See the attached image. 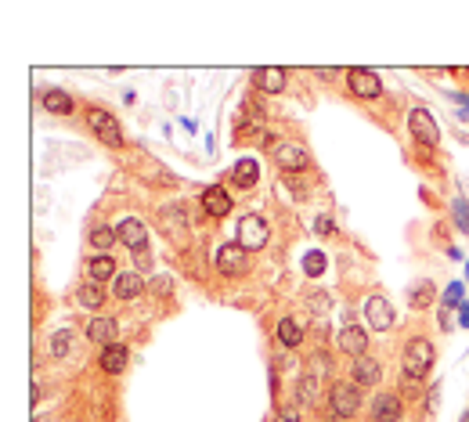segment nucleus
<instances>
[{"label":"nucleus","mask_w":469,"mask_h":422,"mask_svg":"<svg viewBox=\"0 0 469 422\" xmlns=\"http://www.w3.org/2000/svg\"><path fill=\"white\" fill-rule=\"evenodd\" d=\"M238 246H242L245 253L264 249V246H267V221L257 217V213H245V217L238 221Z\"/></svg>","instance_id":"obj_2"},{"label":"nucleus","mask_w":469,"mask_h":422,"mask_svg":"<svg viewBox=\"0 0 469 422\" xmlns=\"http://www.w3.org/2000/svg\"><path fill=\"white\" fill-rule=\"evenodd\" d=\"M462 325H469V307H462Z\"/></svg>","instance_id":"obj_36"},{"label":"nucleus","mask_w":469,"mask_h":422,"mask_svg":"<svg viewBox=\"0 0 469 422\" xmlns=\"http://www.w3.org/2000/svg\"><path fill=\"white\" fill-rule=\"evenodd\" d=\"M76 299H80V304H83V307H90V311H98V307L105 304V289H102L98 282H87V285H80Z\"/></svg>","instance_id":"obj_22"},{"label":"nucleus","mask_w":469,"mask_h":422,"mask_svg":"<svg viewBox=\"0 0 469 422\" xmlns=\"http://www.w3.org/2000/svg\"><path fill=\"white\" fill-rule=\"evenodd\" d=\"M87 340H90V343H102V347H112V343H116V321L105 318V314L90 318V325H87Z\"/></svg>","instance_id":"obj_12"},{"label":"nucleus","mask_w":469,"mask_h":422,"mask_svg":"<svg viewBox=\"0 0 469 422\" xmlns=\"http://www.w3.org/2000/svg\"><path fill=\"white\" fill-rule=\"evenodd\" d=\"M408 299H412V307H430V304H433V285H430V282H419V285L408 292Z\"/></svg>","instance_id":"obj_26"},{"label":"nucleus","mask_w":469,"mask_h":422,"mask_svg":"<svg viewBox=\"0 0 469 422\" xmlns=\"http://www.w3.org/2000/svg\"><path fill=\"white\" fill-rule=\"evenodd\" d=\"M408 130H412V137H415L419 144H426V148H433L437 141H441V130H437L433 116H430L426 108H412V112H408Z\"/></svg>","instance_id":"obj_5"},{"label":"nucleus","mask_w":469,"mask_h":422,"mask_svg":"<svg viewBox=\"0 0 469 422\" xmlns=\"http://www.w3.org/2000/svg\"><path fill=\"white\" fill-rule=\"evenodd\" d=\"M274 163H278L281 170L296 173V170H303V166H307V148H303V144H293V141L278 144V148H274Z\"/></svg>","instance_id":"obj_10"},{"label":"nucleus","mask_w":469,"mask_h":422,"mask_svg":"<svg viewBox=\"0 0 469 422\" xmlns=\"http://www.w3.org/2000/svg\"><path fill=\"white\" fill-rule=\"evenodd\" d=\"M278 340L286 343V347H300V343H303L300 321H296V318H281V321H278Z\"/></svg>","instance_id":"obj_20"},{"label":"nucleus","mask_w":469,"mask_h":422,"mask_svg":"<svg viewBox=\"0 0 469 422\" xmlns=\"http://www.w3.org/2000/svg\"><path fill=\"white\" fill-rule=\"evenodd\" d=\"M351 376H354V386H375V383H379V376H383V368H379V361H372L365 354V357H354Z\"/></svg>","instance_id":"obj_11"},{"label":"nucleus","mask_w":469,"mask_h":422,"mask_svg":"<svg viewBox=\"0 0 469 422\" xmlns=\"http://www.w3.org/2000/svg\"><path fill=\"white\" fill-rule=\"evenodd\" d=\"M325 372H329V357H325V354H315V357H310V376L322 379Z\"/></svg>","instance_id":"obj_31"},{"label":"nucleus","mask_w":469,"mask_h":422,"mask_svg":"<svg viewBox=\"0 0 469 422\" xmlns=\"http://www.w3.org/2000/svg\"><path fill=\"white\" fill-rule=\"evenodd\" d=\"M87 238H90V246H94V249H102V253H105V249H109L112 242H119V235H116V228H109V224H94Z\"/></svg>","instance_id":"obj_21"},{"label":"nucleus","mask_w":469,"mask_h":422,"mask_svg":"<svg viewBox=\"0 0 469 422\" xmlns=\"http://www.w3.org/2000/svg\"><path fill=\"white\" fill-rule=\"evenodd\" d=\"M257 177H260V166H257L253 159H242V163L231 170V180H235L238 188H253V185H257Z\"/></svg>","instance_id":"obj_19"},{"label":"nucleus","mask_w":469,"mask_h":422,"mask_svg":"<svg viewBox=\"0 0 469 422\" xmlns=\"http://www.w3.org/2000/svg\"><path fill=\"white\" fill-rule=\"evenodd\" d=\"M213 263H217V271H221V275L238 278V275H245L249 256H245V249H242L238 242H228V246H221V249L213 253Z\"/></svg>","instance_id":"obj_3"},{"label":"nucleus","mask_w":469,"mask_h":422,"mask_svg":"<svg viewBox=\"0 0 469 422\" xmlns=\"http://www.w3.org/2000/svg\"><path fill=\"white\" fill-rule=\"evenodd\" d=\"M455 221H458L462 231H469V206H465V199H455Z\"/></svg>","instance_id":"obj_30"},{"label":"nucleus","mask_w":469,"mask_h":422,"mask_svg":"<svg viewBox=\"0 0 469 422\" xmlns=\"http://www.w3.org/2000/svg\"><path fill=\"white\" fill-rule=\"evenodd\" d=\"M347 83H351V90H354L358 98H379V94H383L379 76L368 73V69H351V73H347Z\"/></svg>","instance_id":"obj_8"},{"label":"nucleus","mask_w":469,"mask_h":422,"mask_svg":"<svg viewBox=\"0 0 469 422\" xmlns=\"http://www.w3.org/2000/svg\"><path fill=\"white\" fill-rule=\"evenodd\" d=\"M358 408H361V390L354 383H336L332 386V411L339 418H351V415H358Z\"/></svg>","instance_id":"obj_6"},{"label":"nucleus","mask_w":469,"mask_h":422,"mask_svg":"<svg viewBox=\"0 0 469 422\" xmlns=\"http://www.w3.org/2000/svg\"><path fill=\"white\" fill-rule=\"evenodd\" d=\"M303 267H307L310 278H318L322 271H325V253H307V263H303Z\"/></svg>","instance_id":"obj_29"},{"label":"nucleus","mask_w":469,"mask_h":422,"mask_svg":"<svg viewBox=\"0 0 469 422\" xmlns=\"http://www.w3.org/2000/svg\"><path fill=\"white\" fill-rule=\"evenodd\" d=\"M296 397H300V401H307V404H315V401L322 397V379L307 372V376L300 379V386H296Z\"/></svg>","instance_id":"obj_24"},{"label":"nucleus","mask_w":469,"mask_h":422,"mask_svg":"<svg viewBox=\"0 0 469 422\" xmlns=\"http://www.w3.org/2000/svg\"><path fill=\"white\" fill-rule=\"evenodd\" d=\"M148 289H152L155 296H170V292H173V278H170V275H155V278L148 282Z\"/></svg>","instance_id":"obj_28"},{"label":"nucleus","mask_w":469,"mask_h":422,"mask_svg":"<svg viewBox=\"0 0 469 422\" xmlns=\"http://www.w3.org/2000/svg\"><path fill=\"white\" fill-rule=\"evenodd\" d=\"M87 123H90V130L98 134L109 148H119V144H123V130H119V123H116V116H112V112L94 108V112L87 116Z\"/></svg>","instance_id":"obj_4"},{"label":"nucleus","mask_w":469,"mask_h":422,"mask_svg":"<svg viewBox=\"0 0 469 422\" xmlns=\"http://www.w3.org/2000/svg\"><path fill=\"white\" fill-rule=\"evenodd\" d=\"M458 299H462V285H451V289L444 292V311H448V307H455Z\"/></svg>","instance_id":"obj_33"},{"label":"nucleus","mask_w":469,"mask_h":422,"mask_svg":"<svg viewBox=\"0 0 469 422\" xmlns=\"http://www.w3.org/2000/svg\"><path fill=\"white\" fill-rule=\"evenodd\" d=\"M310 307H315V311H329V299L325 296H310Z\"/></svg>","instance_id":"obj_35"},{"label":"nucleus","mask_w":469,"mask_h":422,"mask_svg":"<svg viewBox=\"0 0 469 422\" xmlns=\"http://www.w3.org/2000/svg\"><path fill=\"white\" fill-rule=\"evenodd\" d=\"M44 108L54 112V116H69V112H73V98L66 94V90L51 87V90H44Z\"/></svg>","instance_id":"obj_18"},{"label":"nucleus","mask_w":469,"mask_h":422,"mask_svg":"<svg viewBox=\"0 0 469 422\" xmlns=\"http://www.w3.org/2000/svg\"><path fill=\"white\" fill-rule=\"evenodd\" d=\"M112 271H116V267H112V256H105V253H102V256H94V260L87 263V275H90V282H98V285L112 278Z\"/></svg>","instance_id":"obj_23"},{"label":"nucleus","mask_w":469,"mask_h":422,"mask_svg":"<svg viewBox=\"0 0 469 422\" xmlns=\"http://www.w3.org/2000/svg\"><path fill=\"white\" fill-rule=\"evenodd\" d=\"M462 422H469V411H465V415H462Z\"/></svg>","instance_id":"obj_37"},{"label":"nucleus","mask_w":469,"mask_h":422,"mask_svg":"<svg viewBox=\"0 0 469 422\" xmlns=\"http://www.w3.org/2000/svg\"><path fill=\"white\" fill-rule=\"evenodd\" d=\"M401 418V397L379 394L372 401V422H397Z\"/></svg>","instance_id":"obj_14"},{"label":"nucleus","mask_w":469,"mask_h":422,"mask_svg":"<svg viewBox=\"0 0 469 422\" xmlns=\"http://www.w3.org/2000/svg\"><path fill=\"white\" fill-rule=\"evenodd\" d=\"M433 343L430 340H422V336H415V340H408V347H404V372L408 376H426L430 368H433Z\"/></svg>","instance_id":"obj_1"},{"label":"nucleus","mask_w":469,"mask_h":422,"mask_svg":"<svg viewBox=\"0 0 469 422\" xmlns=\"http://www.w3.org/2000/svg\"><path fill=\"white\" fill-rule=\"evenodd\" d=\"M365 318H368L372 328L386 333V328L394 325V307H390V299H386V296H372L368 304H365Z\"/></svg>","instance_id":"obj_9"},{"label":"nucleus","mask_w":469,"mask_h":422,"mask_svg":"<svg viewBox=\"0 0 469 422\" xmlns=\"http://www.w3.org/2000/svg\"><path fill=\"white\" fill-rule=\"evenodd\" d=\"M127 361H130V350L123 347V343L102 347V372H112V376H119L123 368H127Z\"/></svg>","instance_id":"obj_15"},{"label":"nucleus","mask_w":469,"mask_h":422,"mask_svg":"<svg viewBox=\"0 0 469 422\" xmlns=\"http://www.w3.org/2000/svg\"><path fill=\"white\" fill-rule=\"evenodd\" d=\"M69 343H73V333H69V328H61V333L51 336V354L54 357H66L69 354Z\"/></svg>","instance_id":"obj_27"},{"label":"nucleus","mask_w":469,"mask_h":422,"mask_svg":"<svg viewBox=\"0 0 469 422\" xmlns=\"http://www.w3.org/2000/svg\"><path fill=\"white\" fill-rule=\"evenodd\" d=\"M253 83L267 90V94H278V90H286V69H257Z\"/></svg>","instance_id":"obj_17"},{"label":"nucleus","mask_w":469,"mask_h":422,"mask_svg":"<svg viewBox=\"0 0 469 422\" xmlns=\"http://www.w3.org/2000/svg\"><path fill=\"white\" fill-rule=\"evenodd\" d=\"M339 350L343 354H351V357H365V347H368V336L361 333V328L358 325H347V328H343V333H339Z\"/></svg>","instance_id":"obj_13"},{"label":"nucleus","mask_w":469,"mask_h":422,"mask_svg":"<svg viewBox=\"0 0 469 422\" xmlns=\"http://www.w3.org/2000/svg\"><path fill=\"white\" fill-rule=\"evenodd\" d=\"M274 422H300L296 404H281V411H278V418H274Z\"/></svg>","instance_id":"obj_32"},{"label":"nucleus","mask_w":469,"mask_h":422,"mask_svg":"<svg viewBox=\"0 0 469 422\" xmlns=\"http://www.w3.org/2000/svg\"><path fill=\"white\" fill-rule=\"evenodd\" d=\"M332 228H336V224H332V217H329V213H322V217L315 221V231H318V235H329Z\"/></svg>","instance_id":"obj_34"},{"label":"nucleus","mask_w":469,"mask_h":422,"mask_svg":"<svg viewBox=\"0 0 469 422\" xmlns=\"http://www.w3.org/2000/svg\"><path fill=\"white\" fill-rule=\"evenodd\" d=\"M116 235H119V242L127 246V249H134V253H141L145 242H148V231H145V224H141L138 217L119 221V224H116Z\"/></svg>","instance_id":"obj_7"},{"label":"nucleus","mask_w":469,"mask_h":422,"mask_svg":"<svg viewBox=\"0 0 469 422\" xmlns=\"http://www.w3.org/2000/svg\"><path fill=\"white\" fill-rule=\"evenodd\" d=\"M202 206L209 217H228L231 213V195L224 188H206L202 192Z\"/></svg>","instance_id":"obj_16"},{"label":"nucleus","mask_w":469,"mask_h":422,"mask_svg":"<svg viewBox=\"0 0 469 422\" xmlns=\"http://www.w3.org/2000/svg\"><path fill=\"white\" fill-rule=\"evenodd\" d=\"M141 285H145V282L127 271V275H119V278H116V296H119V299H134V296L141 292Z\"/></svg>","instance_id":"obj_25"}]
</instances>
